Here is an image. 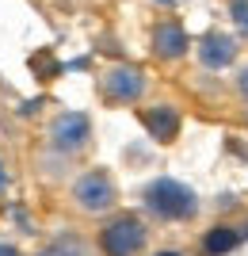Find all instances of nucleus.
I'll return each instance as SVG.
<instances>
[{
  "label": "nucleus",
  "mask_w": 248,
  "mask_h": 256,
  "mask_svg": "<svg viewBox=\"0 0 248 256\" xmlns=\"http://www.w3.org/2000/svg\"><path fill=\"white\" fill-rule=\"evenodd\" d=\"M96 248L99 256H141L149 248V226H145L141 214L111 210L107 218H99Z\"/></svg>",
  "instance_id": "obj_1"
},
{
  "label": "nucleus",
  "mask_w": 248,
  "mask_h": 256,
  "mask_svg": "<svg viewBox=\"0 0 248 256\" xmlns=\"http://www.w3.org/2000/svg\"><path fill=\"white\" fill-rule=\"evenodd\" d=\"M69 203L84 218H107L119 206V184L99 164L96 168H84V172H76L73 184H69Z\"/></svg>",
  "instance_id": "obj_2"
},
{
  "label": "nucleus",
  "mask_w": 248,
  "mask_h": 256,
  "mask_svg": "<svg viewBox=\"0 0 248 256\" xmlns=\"http://www.w3.org/2000/svg\"><path fill=\"white\" fill-rule=\"evenodd\" d=\"M141 203L153 218H161V222H191L195 214H199V195L180 180H153L145 192H141Z\"/></svg>",
  "instance_id": "obj_3"
},
{
  "label": "nucleus",
  "mask_w": 248,
  "mask_h": 256,
  "mask_svg": "<svg viewBox=\"0 0 248 256\" xmlns=\"http://www.w3.org/2000/svg\"><path fill=\"white\" fill-rule=\"evenodd\" d=\"M46 146L61 157H80L92 146V118L84 111H61L46 126Z\"/></svg>",
  "instance_id": "obj_4"
},
{
  "label": "nucleus",
  "mask_w": 248,
  "mask_h": 256,
  "mask_svg": "<svg viewBox=\"0 0 248 256\" xmlns=\"http://www.w3.org/2000/svg\"><path fill=\"white\" fill-rule=\"evenodd\" d=\"M145 88H149V76L138 65H111L99 73V100L103 104H115V107L141 104Z\"/></svg>",
  "instance_id": "obj_5"
},
{
  "label": "nucleus",
  "mask_w": 248,
  "mask_h": 256,
  "mask_svg": "<svg viewBox=\"0 0 248 256\" xmlns=\"http://www.w3.org/2000/svg\"><path fill=\"white\" fill-rule=\"evenodd\" d=\"M199 62L206 65V69H226V65L237 62V38L226 31H206L203 38H199Z\"/></svg>",
  "instance_id": "obj_6"
},
{
  "label": "nucleus",
  "mask_w": 248,
  "mask_h": 256,
  "mask_svg": "<svg viewBox=\"0 0 248 256\" xmlns=\"http://www.w3.org/2000/svg\"><path fill=\"white\" fill-rule=\"evenodd\" d=\"M34 256H99V248H96V241H88L76 230H57L34 248Z\"/></svg>",
  "instance_id": "obj_7"
},
{
  "label": "nucleus",
  "mask_w": 248,
  "mask_h": 256,
  "mask_svg": "<svg viewBox=\"0 0 248 256\" xmlns=\"http://www.w3.org/2000/svg\"><path fill=\"white\" fill-rule=\"evenodd\" d=\"M187 50H191L187 31H184L176 20H164V23H157V27H153V54H157L161 62H180Z\"/></svg>",
  "instance_id": "obj_8"
},
{
  "label": "nucleus",
  "mask_w": 248,
  "mask_h": 256,
  "mask_svg": "<svg viewBox=\"0 0 248 256\" xmlns=\"http://www.w3.org/2000/svg\"><path fill=\"white\" fill-rule=\"evenodd\" d=\"M141 122L149 126V134H153L157 142L176 138V130H180V115H176V107H168V104H161V107H145V111H141Z\"/></svg>",
  "instance_id": "obj_9"
},
{
  "label": "nucleus",
  "mask_w": 248,
  "mask_h": 256,
  "mask_svg": "<svg viewBox=\"0 0 248 256\" xmlns=\"http://www.w3.org/2000/svg\"><path fill=\"white\" fill-rule=\"evenodd\" d=\"M237 245V230H229V226H218V230H210L203 241V256H222L229 252V248Z\"/></svg>",
  "instance_id": "obj_10"
},
{
  "label": "nucleus",
  "mask_w": 248,
  "mask_h": 256,
  "mask_svg": "<svg viewBox=\"0 0 248 256\" xmlns=\"http://www.w3.org/2000/svg\"><path fill=\"white\" fill-rule=\"evenodd\" d=\"M237 96H241V100L248 104V62H245V65L237 69Z\"/></svg>",
  "instance_id": "obj_11"
},
{
  "label": "nucleus",
  "mask_w": 248,
  "mask_h": 256,
  "mask_svg": "<svg viewBox=\"0 0 248 256\" xmlns=\"http://www.w3.org/2000/svg\"><path fill=\"white\" fill-rule=\"evenodd\" d=\"M0 256H23V248L15 245V241H4V237H0Z\"/></svg>",
  "instance_id": "obj_12"
},
{
  "label": "nucleus",
  "mask_w": 248,
  "mask_h": 256,
  "mask_svg": "<svg viewBox=\"0 0 248 256\" xmlns=\"http://www.w3.org/2000/svg\"><path fill=\"white\" fill-rule=\"evenodd\" d=\"M237 16H241V20H237V23H241V31L248 34V4H245V0L237 4Z\"/></svg>",
  "instance_id": "obj_13"
},
{
  "label": "nucleus",
  "mask_w": 248,
  "mask_h": 256,
  "mask_svg": "<svg viewBox=\"0 0 248 256\" xmlns=\"http://www.w3.org/2000/svg\"><path fill=\"white\" fill-rule=\"evenodd\" d=\"M4 184H8V180H4V164H0V192H4Z\"/></svg>",
  "instance_id": "obj_14"
},
{
  "label": "nucleus",
  "mask_w": 248,
  "mask_h": 256,
  "mask_svg": "<svg viewBox=\"0 0 248 256\" xmlns=\"http://www.w3.org/2000/svg\"><path fill=\"white\" fill-rule=\"evenodd\" d=\"M157 256H180V252H157Z\"/></svg>",
  "instance_id": "obj_15"
}]
</instances>
